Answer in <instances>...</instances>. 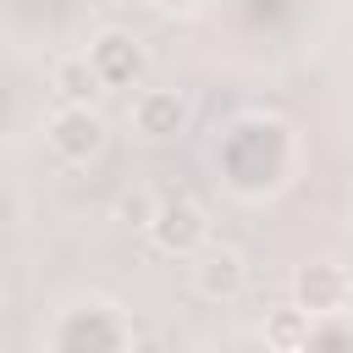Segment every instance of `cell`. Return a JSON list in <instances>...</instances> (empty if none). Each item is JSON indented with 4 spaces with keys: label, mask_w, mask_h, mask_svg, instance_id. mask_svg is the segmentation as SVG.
I'll return each instance as SVG.
<instances>
[{
    "label": "cell",
    "mask_w": 353,
    "mask_h": 353,
    "mask_svg": "<svg viewBox=\"0 0 353 353\" xmlns=\"http://www.w3.org/2000/svg\"><path fill=\"white\" fill-rule=\"evenodd\" d=\"M94 66H99V77L105 83H132L138 72H143V50L127 39V33H105L99 44H94V55H88Z\"/></svg>",
    "instance_id": "obj_4"
},
{
    "label": "cell",
    "mask_w": 353,
    "mask_h": 353,
    "mask_svg": "<svg viewBox=\"0 0 353 353\" xmlns=\"http://www.w3.org/2000/svg\"><path fill=\"white\" fill-rule=\"evenodd\" d=\"M182 110H188V105H182L176 94H160V88H154V94H143V99L132 105V127H138L143 138H165V132L182 127Z\"/></svg>",
    "instance_id": "obj_6"
},
{
    "label": "cell",
    "mask_w": 353,
    "mask_h": 353,
    "mask_svg": "<svg viewBox=\"0 0 353 353\" xmlns=\"http://www.w3.org/2000/svg\"><path fill=\"white\" fill-rule=\"evenodd\" d=\"M265 342H276V347H309V309H281L265 325Z\"/></svg>",
    "instance_id": "obj_8"
},
{
    "label": "cell",
    "mask_w": 353,
    "mask_h": 353,
    "mask_svg": "<svg viewBox=\"0 0 353 353\" xmlns=\"http://www.w3.org/2000/svg\"><path fill=\"white\" fill-rule=\"evenodd\" d=\"M193 276H199V292L204 298H232L243 287V259L232 248H204L199 265H193Z\"/></svg>",
    "instance_id": "obj_5"
},
{
    "label": "cell",
    "mask_w": 353,
    "mask_h": 353,
    "mask_svg": "<svg viewBox=\"0 0 353 353\" xmlns=\"http://www.w3.org/2000/svg\"><path fill=\"white\" fill-rule=\"evenodd\" d=\"M298 303L309 314H342L347 309V276L336 265H309L298 276Z\"/></svg>",
    "instance_id": "obj_3"
},
{
    "label": "cell",
    "mask_w": 353,
    "mask_h": 353,
    "mask_svg": "<svg viewBox=\"0 0 353 353\" xmlns=\"http://www.w3.org/2000/svg\"><path fill=\"white\" fill-rule=\"evenodd\" d=\"M99 66L88 61V55H72V61H61L55 66V94L66 99V105H88L94 94H99Z\"/></svg>",
    "instance_id": "obj_7"
},
{
    "label": "cell",
    "mask_w": 353,
    "mask_h": 353,
    "mask_svg": "<svg viewBox=\"0 0 353 353\" xmlns=\"http://www.w3.org/2000/svg\"><path fill=\"white\" fill-rule=\"evenodd\" d=\"M149 232H154V243H160L165 254H193V248L204 243V210L188 204V199H160Z\"/></svg>",
    "instance_id": "obj_1"
},
{
    "label": "cell",
    "mask_w": 353,
    "mask_h": 353,
    "mask_svg": "<svg viewBox=\"0 0 353 353\" xmlns=\"http://www.w3.org/2000/svg\"><path fill=\"white\" fill-rule=\"evenodd\" d=\"M50 143L66 154V160H88L99 143H105V121L88 110V105H66L50 116Z\"/></svg>",
    "instance_id": "obj_2"
},
{
    "label": "cell",
    "mask_w": 353,
    "mask_h": 353,
    "mask_svg": "<svg viewBox=\"0 0 353 353\" xmlns=\"http://www.w3.org/2000/svg\"><path fill=\"white\" fill-rule=\"evenodd\" d=\"M154 210H160V199H154L149 188H132V193L121 199V215H127L132 226H149V221H154Z\"/></svg>",
    "instance_id": "obj_9"
}]
</instances>
